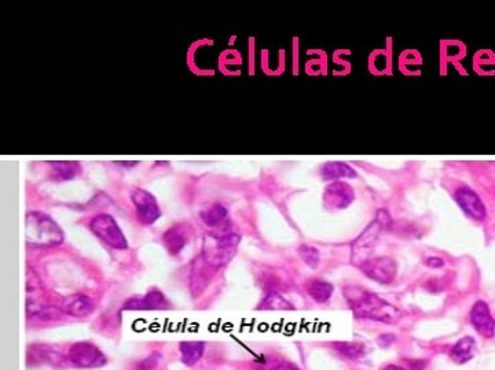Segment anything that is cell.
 Instances as JSON below:
<instances>
[{
  "instance_id": "obj_1",
  "label": "cell",
  "mask_w": 495,
  "mask_h": 370,
  "mask_svg": "<svg viewBox=\"0 0 495 370\" xmlns=\"http://www.w3.org/2000/svg\"><path fill=\"white\" fill-rule=\"evenodd\" d=\"M344 298L357 318L377 321L383 324H396L402 317L399 308L362 287H345Z\"/></svg>"
},
{
  "instance_id": "obj_2",
  "label": "cell",
  "mask_w": 495,
  "mask_h": 370,
  "mask_svg": "<svg viewBox=\"0 0 495 370\" xmlns=\"http://www.w3.org/2000/svg\"><path fill=\"white\" fill-rule=\"evenodd\" d=\"M239 243L241 236L232 231L229 221L220 228L211 229L204 236L201 256L211 268L218 270L226 266L235 256Z\"/></svg>"
},
{
  "instance_id": "obj_3",
  "label": "cell",
  "mask_w": 495,
  "mask_h": 370,
  "mask_svg": "<svg viewBox=\"0 0 495 370\" xmlns=\"http://www.w3.org/2000/svg\"><path fill=\"white\" fill-rule=\"evenodd\" d=\"M25 239L29 246L47 248L64 243V231L61 226L43 212H28Z\"/></svg>"
},
{
  "instance_id": "obj_4",
  "label": "cell",
  "mask_w": 495,
  "mask_h": 370,
  "mask_svg": "<svg viewBox=\"0 0 495 370\" xmlns=\"http://www.w3.org/2000/svg\"><path fill=\"white\" fill-rule=\"evenodd\" d=\"M90 231L102 240L105 245H107L116 249H127L128 242L126 239V235L123 233L121 228L119 226L117 221L110 214H97L93 217L90 221Z\"/></svg>"
},
{
  "instance_id": "obj_5",
  "label": "cell",
  "mask_w": 495,
  "mask_h": 370,
  "mask_svg": "<svg viewBox=\"0 0 495 370\" xmlns=\"http://www.w3.org/2000/svg\"><path fill=\"white\" fill-rule=\"evenodd\" d=\"M67 358L73 365L84 369L102 368L107 362L106 357L98 347L88 341H80L73 344L69 350Z\"/></svg>"
},
{
  "instance_id": "obj_6",
  "label": "cell",
  "mask_w": 495,
  "mask_h": 370,
  "mask_svg": "<svg viewBox=\"0 0 495 370\" xmlns=\"http://www.w3.org/2000/svg\"><path fill=\"white\" fill-rule=\"evenodd\" d=\"M387 228L380 224L377 219H374L362 233L355 239L351 247V261L354 265L358 268L362 265L363 262L367 261L369 254L371 252V248L377 245L380 233L385 231Z\"/></svg>"
},
{
  "instance_id": "obj_7",
  "label": "cell",
  "mask_w": 495,
  "mask_h": 370,
  "mask_svg": "<svg viewBox=\"0 0 495 370\" xmlns=\"http://www.w3.org/2000/svg\"><path fill=\"white\" fill-rule=\"evenodd\" d=\"M131 202L138 219L143 225H153L161 217V209L156 196L143 188H135L132 191Z\"/></svg>"
},
{
  "instance_id": "obj_8",
  "label": "cell",
  "mask_w": 495,
  "mask_h": 370,
  "mask_svg": "<svg viewBox=\"0 0 495 370\" xmlns=\"http://www.w3.org/2000/svg\"><path fill=\"white\" fill-rule=\"evenodd\" d=\"M454 199L463 214L473 221H484L487 218V209L480 195L470 186L461 185L454 192Z\"/></svg>"
},
{
  "instance_id": "obj_9",
  "label": "cell",
  "mask_w": 495,
  "mask_h": 370,
  "mask_svg": "<svg viewBox=\"0 0 495 370\" xmlns=\"http://www.w3.org/2000/svg\"><path fill=\"white\" fill-rule=\"evenodd\" d=\"M364 276L378 282V284H391L397 273V265L390 256H378L374 259H367L359 266Z\"/></svg>"
},
{
  "instance_id": "obj_10",
  "label": "cell",
  "mask_w": 495,
  "mask_h": 370,
  "mask_svg": "<svg viewBox=\"0 0 495 370\" xmlns=\"http://www.w3.org/2000/svg\"><path fill=\"white\" fill-rule=\"evenodd\" d=\"M355 200L354 188L344 181H333L324 191V205L329 210H344Z\"/></svg>"
},
{
  "instance_id": "obj_11",
  "label": "cell",
  "mask_w": 495,
  "mask_h": 370,
  "mask_svg": "<svg viewBox=\"0 0 495 370\" xmlns=\"http://www.w3.org/2000/svg\"><path fill=\"white\" fill-rule=\"evenodd\" d=\"M470 324L473 325L475 331L486 338L493 339L495 336V320L491 315L489 305L484 301H477L469 313Z\"/></svg>"
},
{
  "instance_id": "obj_12",
  "label": "cell",
  "mask_w": 495,
  "mask_h": 370,
  "mask_svg": "<svg viewBox=\"0 0 495 370\" xmlns=\"http://www.w3.org/2000/svg\"><path fill=\"white\" fill-rule=\"evenodd\" d=\"M48 308L44 302V289L41 281L36 272L28 269L27 272V311L29 315L40 317L41 313Z\"/></svg>"
},
{
  "instance_id": "obj_13",
  "label": "cell",
  "mask_w": 495,
  "mask_h": 370,
  "mask_svg": "<svg viewBox=\"0 0 495 370\" xmlns=\"http://www.w3.org/2000/svg\"><path fill=\"white\" fill-rule=\"evenodd\" d=\"M215 269L211 268L201 254L193 261L190 270V291L194 296H198L208 287L209 280L212 278Z\"/></svg>"
},
{
  "instance_id": "obj_14",
  "label": "cell",
  "mask_w": 495,
  "mask_h": 370,
  "mask_svg": "<svg viewBox=\"0 0 495 370\" xmlns=\"http://www.w3.org/2000/svg\"><path fill=\"white\" fill-rule=\"evenodd\" d=\"M168 301L164 294L159 289H150L143 298H131L128 299L123 310H164L168 308Z\"/></svg>"
},
{
  "instance_id": "obj_15",
  "label": "cell",
  "mask_w": 495,
  "mask_h": 370,
  "mask_svg": "<svg viewBox=\"0 0 495 370\" xmlns=\"http://www.w3.org/2000/svg\"><path fill=\"white\" fill-rule=\"evenodd\" d=\"M94 308L95 305L93 299L81 294L67 296L60 305V308L64 311V314H69L72 317H87L94 311Z\"/></svg>"
},
{
  "instance_id": "obj_16",
  "label": "cell",
  "mask_w": 495,
  "mask_h": 370,
  "mask_svg": "<svg viewBox=\"0 0 495 370\" xmlns=\"http://www.w3.org/2000/svg\"><path fill=\"white\" fill-rule=\"evenodd\" d=\"M50 166V174L51 180L55 183H65L70 181L76 177H79L83 172L81 165L74 160H57V162H48Z\"/></svg>"
},
{
  "instance_id": "obj_17",
  "label": "cell",
  "mask_w": 495,
  "mask_h": 370,
  "mask_svg": "<svg viewBox=\"0 0 495 370\" xmlns=\"http://www.w3.org/2000/svg\"><path fill=\"white\" fill-rule=\"evenodd\" d=\"M319 174L324 181H340L343 179H355L357 170L345 162H326L321 166Z\"/></svg>"
},
{
  "instance_id": "obj_18",
  "label": "cell",
  "mask_w": 495,
  "mask_h": 370,
  "mask_svg": "<svg viewBox=\"0 0 495 370\" xmlns=\"http://www.w3.org/2000/svg\"><path fill=\"white\" fill-rule=\"evenodd\" d=\"M163 243L169 254L178 255L189 243L187 229L183 225H173L163 235Z\"/></svg>"
},
{
  "instance_id": "obj_19",
  "label": "cell",
  "mask_w": 495,
  "mask_h": 370,
  "mask_svg": "<svg viewBox=\"0 0 495 370\" xmlns=\"http://www.w3.org/2000/svg\"><path fill=\"white\" fill-rule=\"evenodd\" d=\"M201 221L211 229H216L229 222V210L222 203H213L199 213Z\"/></svg>"
},
{
  "instance_id": "obj_20",
  "label": "cell",
  "mask_w": 495,
  "mask_h": 370,
  "mask_svg": "<svg viewBox=\"0 0 495 370\" xmlns=\"http://www.w3.org/2000/svg\"><path fill=\"white\" fill-rule=\"evenodd\" d=\"M476 354V340L470 336H465L458 340L450 351V357L457 364H465L470 361Z\"/></svg>"
},
{
  "instance_id": "obj_21",
  "label": "cell",
  "mask_w": 495,
  "mask_h": 370,
  "mask_svg": "<svg viewBox=\"0 0 495 370\" xmlns=\"http://www.w3.org/2000/svg\"><path fill=\"white\" fill-rule=\"evenodd\" d=\"M307 292L314 299V302L326 303L333 296L334 287H333V284H330L329 281H324V280L317 278V280L308 281Z\"/></svg>"
},
{
  "instance_id": "obj_22",
  "label": "cell",
  "mask_w": 495,
  "mask_h": 370,
  "mask_svg": "<svg viewBox=\"0 0 495 370\" xmlns=\"http://www.w3.org/2000/svg\"><path fill=\"white\" fill-rule=\"evenodd\" d=\"M179 348H180L182 362L187 366H193L202 358L205 345L201 341H183L180 343Z\"/></svg>"
},
{
  "instance_id": "obj_23",
  "label": "cell",
  "mask_w": 495,
  "mask_h": 370,
  "mask_svg": "<svg viewBox=\"0 0 495 370\" xmlns=\"http://www.w3.org/2000/svg\"><path fill=\"white\" fill-rule=\"evenodd\" d=\"M334 348L348 359H359L364 355V345L357 341H338L333 344Z\"/></svg>"
},
{
  "instance_id": "obj_24",
  "label": "cell",
  "mask_w": 495,
  "mask_h": 370,
  "mask_svg": "<svg viewBox=\"0 0 495 370\" xmlns=\"http://www.w3.org/2000/svg\"><path fill=\"white\" fill-rule=\"evenodd\" d=\"M259 308L260 310H293V306L279 292H268L262 301Z\"/></svg>"
},
{
  "instance_id": "obj_25",
  "label": "cell",
  "mask_w": 495,
  "mask_h": 370,
  "mask_svg": "<svg viewBox=\"0 0 495 370\" xmlns=\"http://www.w3.org/2000/svg\"><path fill=\"white\" fill-rule=\"evenodd\" d=\"M298 255L300 258L304 261L305 265H308L310 268H317L319 265L321 261V254L318 251V248L315 247L308 246V245H303L298 247Z\"/></svg>"
},
{
  "instance_id": "obj_26",
  "label": "cell",
  "mask_w": 495,
  "mask_h": 370,
  "mask_svg": "<svg viewBox=\"0 0 495 370\" xmlns=\"http://www.w3.org/2000/svg\"><path fill=\"white\" fill-rule=\"evenodd\" d=\"M374 219H377L380 224H383L387 229H390V228L392 226V218L390 216V213H388L387 210H384V209H380V210L377 212Z\"/></svg>"
},
{
  "instance_id": "obj_27",
  "label": "cell",
  "mask_w": 495,
  "mask_h": 370,
  "mask_svg": "<svg viewBox=\"0 0 495 370\" xmlns=\"http://www.w3.org/2000/svg\"><path fill=\"white\" fill-rule=\"evenodd\" d=\"M264 370H300L295 365L289 364V362H284V361H278V362H272Z\"/></svg>"
},
{
  "instance_id": "obj_28",
  "label": "cell",
  "mask_w": 495,
  "mask_h": 370,
  "mask_svg": "<svg viewBox=\"0 0 495 370\" xmlns=\"http://www.w3.org/2000/svg\"><path fill=\"white\" fill-rule=\"evenodd\" d=\"M424 263H425L428 268H430V269H440V268L444 266V261H443V258H440V256H428V258L424 261Z\"/></svg>"
},
{
  "instance_id": "obj_29",
  "label": "cell",
  "mask_w": 495,
  "mask_h": 370,
  "mask_svg": "<svg viewBox=\"0 0 495 370\" xmlns=\"http://www.w3.org/2000/svg\"><path fill=\"white\" fill-rule=\"evenodd\" d=\"M157 362H159V357H157V355H152L150 358L145 359V362H142V364H140V368H139V369L152 370L153 368H156Z\"/></svg>"
},
{
  "instance_id": "obj_30",
  "label": "cell",
  "mask_w": 495,
  "mask_h": 370,
  "mask_svg": "<svg viewBox=\"0 0 495 370\" xmlns=\"http://www.w3.org/2000/svg\"><path fill=\"white\" fill-rule=\"evenodd\" d=\"M392 341H394V336H392V335H383V336H380V344H381L383 347H388Z\"/></svg>"
},
{
  "instance_id": "obj_31",
  "label": "cell",
  "mask_w": 495,
  "mask_h": 370,
  "mask_svg": "<svg viewBox=\"0 0 495 370\" xmlns=\"http://www.w3.org/2000/svg\"><path fill=\"white\" fill-rule=\"evenodd\" d=\"M383 370H406L404 368H402V366H397V365H387L385 368Z\"/></svg>"
},
{
  "instance_id": "obj_32",
  "label": "cell",
  "mask_w": 495,
  "mask_h": 370,
  "mask_svg": "<svg viewBox=\"0 0 495 370\" xmlns=\"http://www.w3.org/2000/svg\"><path fill=\"white\" fill-rule=\"evenodd\" d=\"M117 165L120 166H127V167H133L135 165H138V162H133V163H128V162H117Z\"/></svg>"
}]
</instances>
